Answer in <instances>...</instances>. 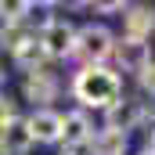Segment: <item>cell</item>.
Returning <instances> with one entry per match:
<instances>
[{"mask_svg":"<svg viewBox=\"0 0 155 155\" xmlns=\"http://www.w3.org/2000/svg\"><path fill=\"white\" fill-rule=\"evenodd\" d=\"M141 112H144L141 101H134V97H119L112 108H105V130L126 134V130H134V126L141 123Z\"/></svg>","mask_w":155,"mask_h":155,"instance_id":"52a82bcc","label":"cell"},{"mask_svg":"<svg viewBox=\"0 0 155 155\" xmlns=\"http://www.w3.org/2000/svg\"><path fill=\"white\" fill-rule=\"evenodd\" d=\"M90 155H123L126 152V134H112V130H101L90 137Z\"/></svg>","mask_w":155,"mask_h":155,"instance_id":"8fae6325","label":"cell"},{"mask_svg":"<svg viewBox=\"0 0 155 155\" xmlns=\"http://www.w3.org/2000/svg\"><path fill=\"white\" fill-rule=\"evenodd\" d=\"M90 137H94V126H90L87 112H65V116H61V141H58V144H61L65 152L87 148Z\"/></svg>","mask_w":155,"mask_h":155,"instance_id":"8992f818","label":"cell"},{"mask_svg":"<svg viewBox=\"0 0 155 155\" xmlns=\"http://www.w3.org/2000/svg\"><path fill=\"white\" fill-rule=\"evenodd\" d=\"M33 148H36V141H33V134L25 126V116L11 119L7 126H0V152L4 155H29Z\"/></svg>","mask_w":155,"mask_h":155,"instance_id":"ba28073f","label":"cell"},{"mask_svg":"<svg viewBox=\"0 0 155 155\" xmlns=\"http://www.w3.org/2000/svg\"><path fill=\"white\" fill-rule=\"evenodd\" d=\"M22 97L33 101V108H51L47 101L58 97V76L47 72V69H36V72H25L22 76Z\"/></svg>","mask_w":155,"mask_h":155,"instance_id":"277c9868","label":"cell"},{"mask_svg":"<svg viewBox=\"0 0 155 155\" xmlns=\"http://www.w3.org/2000/svg\"><path fill=\"white\" fill-rule=\"evenodd\" d=\"M112 47H116V40H112V33L105 29V25H83V29H76V51L72 54H79L87 65H97V61H105L108 54H112Z\"/></svg>","mask_w":155,"mask_h":155,"instance_id":"3957f363","label":"cell"},{"mask_svg":"<svg viewBox=\"0 0 155 155\" xmlns=\"http://www.w3.org/2000/svg\"><path fill=\"white\" fill-rule=\"evenodd\" d=\"M4 87H7V69L0 65V94H4Z\"/></svg>","mask_w":155,"mask_h":155,"instance_id":"e0dca14e","label":"cell"},{"mask_svg":"<svg viewBox=\"0 0 155 155\" xmlns=\"http://www.w3.org/2000/svg\"><path fill=\"white\" fill-rule=\"evenodd\" d=\"M11 119H18V101L11 94H0V126H7Z\"/></svg>","mask_w":155,"mask_h":155,"instance_id":"9a60e30c","label":"cell"},{"mask_svg":"<svg viewBox=\"0 0 155 155\" xmlns=\"http://www.w3.org/2000/svg\"><path fill=\"white\" fill-rule=\"evenodd\" d=\"M137 76H141V87H144L148 94H155V61H152V65H148V69H141Z\"/></svg>","mask_w":155,"mask_h":155,"instance_id":"2e32d148","label":"cell"},{"mask_svg":"<svg viewBox=\"0 0 155 155\" xmlns=\"http://www.w3.org/2000/svg\"><path fill=\"white\" fill-rule=\"evenodd\" d=\"M0 155H4V152H0Z\"/></svg>","mask_w":155,"mask_h":155,"instance_id":"d6986e66","label":"cell"},{"mask_svg":"<svg viewBox=\"0 0 155 155\" xmlns=\"http://www.w3.org/2000/svg\"><path fill=\"white\" fill-rule=\"evenodd\" d=\"M119 76L101 69V65H83L72 79V94H76L79 105L87 108H112L119 101Z\"/></svg>","mask_w":155,"mask_h":155,"instance_id":"6da1fadb","label":"cell"},{"mask_svg":"<svg viewBox=\"0 0 155 155\" xmlns=\"http://www.w3.org/2000/svg\"><path fill=\"white\" fill-rule=\"evenodd\" d=\"M144 155H155V152H144Z\"/></svg>","mask_w":155,"mask_h":155,"instance_id":"ac0fdd59","label":"cell"},{"mask_svg":"<svg viewBox=\"0 0 155 155\" xmlns=\"http://www.w3.org/2000/svg\"><path fill=\"white\" fill-rule=\"evenodd\" d=\"M36 40H40L47 58H72V51H76V29L65 18H47L40 25Z\"/></svg>","mask_w":155,"mask_h":155,"instance_id":"7a4b0ae2","label":"cell"},{"mask_svg":"<svg viewBox=\"0 0 155 155\" xmlns=\"http://www.w3.org/2000/svg\"><path fill=\"white\" fill-rule=\"evenodd\" d=\"M11 61L22 69V72H36V69H43L47 65V54H43V47H40V40L33 36L29 43H22L15 54H11Z\"/></svg>","mask_w":155,"mask_h":155,"instance_id":"30bf717a","label":"cell"},{"mask_svg":"<svg viewBox=\"0 0 155 155\" xmlns=\"http://www.w3.org/2000/svg\"><path fill=\"white\" fill-rule=\"evenodd\" d=\"M112 54L119 58V65H123V69H130V72H141V69H148V65H152V47H148L144 40H134V36H126L123 43H116V47H112Z\"/></svg>","mask_w":155,"mask_h":155,"instance_id":"9c48e42d","label":"cell"},{"mask_svg":"<svg viewBox=\"0 0 155 155\" xmlns=\"http://www.w3.org/2000/svg\"><path fill=\"white\" fill-rule=\"evenodd\" d=\"M25 126H29L36 144H58L61 141V112H54V108H33L25 116Z\"/></svg>","mask_w":155,"mask_h":155,"instance_id":"5b68a950","label":"cell"},{"mask_svg":"<svg viewBox=\"0 0 155 155\" xmlns=\"http://www.w3.org/2000/svg\"><path fill=\"white\" fill-rule=\"evenodd\" d=\"M126 29H130V36L134 40H144L148 33L155 29V7H130V15H126Z\"/></svg>","mask_w":155,"mask_h":155,"instance_id":"7c38bea8","label":"cell"},{"mask_svg":"<svg viewBox=\"0 0 155 155\" xmlns=\"http://www.w3.org/2000/svg\"><path fill=\"white\" fill-rule=\"evenodd\" d=\"M29 11H33L29 0H0V22L4 25H22L29 18Z\"/></svg>","mask_w":155,"mask_h":155,"instance_id":"5bb4252c","label":"cell"},{"mask_svg":"<svg viewBox=\"0 0 155 155\" xmlns=\"http://www.w3.org/2000/svg\"><path fill=\"white\" fill-rule=\"evenodd\" d=\"M33 36L36 33L29 29V22H22V25H0V51L4 54H15L22 43H29Z\"/></svg>","mask_w":155,"mask_h":155,"instance_id":"4fadbf2b","label":"cell"}]
</instances>
